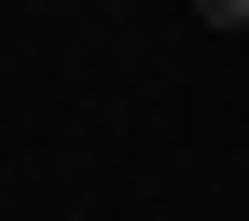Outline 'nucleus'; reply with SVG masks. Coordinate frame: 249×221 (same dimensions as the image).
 <instances>
[{"label": "nucleus", "instance_id": "1", "mask_svg": "<svg viewBox=\"0 0 249 221\" xmlns=\"http://www.w3.org/2000/svg\"><path fill=\"white\" fill-rule=\"evenodd\" d=\"M194 14H208V28H222V42H249V0H194Z\"/></svg>", "mask_w": 249, "mask_h": 221}]
</instances>
